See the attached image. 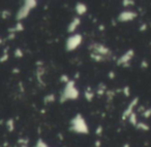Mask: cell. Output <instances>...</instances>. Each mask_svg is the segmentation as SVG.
<instances>
[{
    "label": "cell",
    "instance_id": "1",
    "mask_svg": "<svg viewBox=\"0 0 151 147\" xmlns=\"http://www.w3.org/2000/svg\"><path fill=\"white\" fill-rule=\"evenodd\" d=\"M90 56L96 62H101V61H105L109 58V56L111 55V50L105 46L104 44H99L94 43L91 44L90 46Z\"/></svg>",
    "mask_w": 151,
    "mask_h": 147
},
{
    "label": "cell",
    "instance_id": "2",
    "mask_svg": "<svg viewBox=\"0 0 151 147\" xmlns=\"http://www.w3.org/2000/svg\"><path fill=\"white\" fill-rule=\"evenodd\" d=\"M70 130L73 132L79 133V134H87L88 133V126L85 122L84 118L78 114L75 118H73L70 121Z\"/></svg>",
    "mask_w": 151,
    "mask_h": 147
},
{
    "label": "cell",
    "instance_id": "3",
    "mask_svg": "<svg viewBox=\"0 0 151 147\" xmlns=\"http://www.w3.org/2000/svg\"><path fill=\"white\" fill-rule=\"evenodd\" d=\"M79 97V91L76 89L75 82L73 81H68L65 87L64 91H63L62 95H61V102H65L67 100H75Z\"/></svg>",
    "mask_w": 151,
    "mask_h": 147
},
{
    "label": "cell",
    "instance_id": "4",
    "mask_svg": "<svg viewBox=\"0 0 151 147\" xmlns=\"http://www.w3.org/2000/svg\"><path fill=\"white\" fill-rule=\"evenodd\" d=\"M36 3H37L36 1H25V4L19 9V11H18V13H17L18 21H21V20L25 19V18L29 15L30 11L36 6Z\"/></svg>",
    "mask_w": 151,
    "mask_h": 147
},
{
    "label": "cell",
    "instance_id": "5",
    "mask_svg": "<svg viewBox=\"0 0 151 147\" xmlns=\"http://www.w3.org/2000/svg\"><path fill=\"white\" fill-rule=\"evenodd\" d=\"M82 42V36L80 34H76L67 39L66 41V50H73L78 48Z\"/></svg>",
    "mask_w": 151,
    "mask_h": 147
},
{
    "label": "cell",
    "instance_id": "6",
    "mask_svg": "<svg viewBox=\"0 0 151 147\" xmlns=\"http://www.w3.org/2000/svg\"><path fill=\"white\" fill-rule=\"evenodd\" d=\"M136 17H137V13H134V11H123L119 16L118 20H120V22H128V21H132Z\"/></svg>",
    "mask_w": 151,
    "mask_h": 147
},
{
    "label": "cell",
    "instance_id": "7",
    "mask_svg": "<svg viewBox=\"0 0 151 147\" xmlns=\"http://www.w3.org/2000/svg\"><path fill=\"white\" fill-rule=\"evenodd\" d=\"M132 58V50H129V52L125 53V54L120 58V60L118 61V65H123V64H125V63L129 62Z\"/></svg>",
    "mask_w": 151,
    "mask_h": 147
},
{
    "label": "cell",
    "instance_id": "8",
    "mask_svg": "<svg viewBox=\"0 0 151 147\" xmlns=\"http://www.w3.org/2000/svg\"><path fill=\"white\" fill-rule=\"evenodd\" d=\"M79 24H80V19H78V18L73 19V21L70 22L69 26H68V32H73V31H75V30L78 28Z\"/></svg>",
    "mask_w": 151,
    "mask_h": 147
},
{
    "label": "cell",
    "instance_id": "9",
    "mask_svg": "<svg viewBox=\"0 0 151 147\" xmlns=\"http://www.w3.org/2000/svg\"><path fill=\"white\" fill-rule=\"evenodd\" d=\"M76 9H77V11H78L79 15H83L84 13H86L87 7H86V5L82 4V3H79V4H77Z\"/></svg>",
    "mask_w": 151,
    "mask_h": 147
},
{
    "label": "cell",
    "instance_id": "10",
    "mask_svg": "<svg viewBox=\"0 0 151 147\" xmlns=\"http://www.w3.org/2000/svg\"><path fill=\"white\" fill-rule=\"evenodd\" d=\"M35 147H48V145H47L45 142H42V140H38L37 141V144H36Z\"/></svg>",
    "mask_w": 151,
    "mask_h": 147
},
{
    "label": "cell",
    "instance_id": "11",
    "mask_svg": "<svg viewBox=\"0 0 151 147\" xmlns=\"http://www.w3.org/2000/svg\"><path fill=\"white\" fill-rule=\"evenodd\" d=\"M7 126H9V131H13V128H14V121L12 119H9V121H7Z\"/></svg>",
    "mask_w": 151,
    "mask_h": 147
},
{
    "label": "cell",
    "instance_id": "12",
    "mask_svg": "<svg viewBox=\"0 0 151 147\" xmlns=\"http://www.w3.org/2000/svg\"><path fill=\"white\" fill-rule=\"evenodd\" d=\"M17 57H22V54H21V50H17V55H16Z\"/></svg>",
    "mask_w": 151,
    "mask_h": 147
},
{
    "label": "cell",
    "instance_id": "13",
    "mask_svg": "<svg viewBox=\"0 0 151 147\" xmlns=\"http://www.w3.org/2000/svg\"><path fill=\"white\" fill-rule=\"evenodd\" d=\"M22 147H27V146H26V144H25V145H22Z\"/></svg>",
    "mask_w": 151,
    "mask_h": 147
},
{
    "label": "cell",
    "instance_id": "14",
    "mask_svg": "<svg viewBox=\"0 0 151 147\" xmlns=\"http://www.w3.org/2000/svg\"><path fill=\"white\" fill-rule=\"evenodd\" d=\"M0 43H1V39H0Z\"/></svg>",
    "mask_w": 151,
    "mask_h": 147
}]
</instances>
